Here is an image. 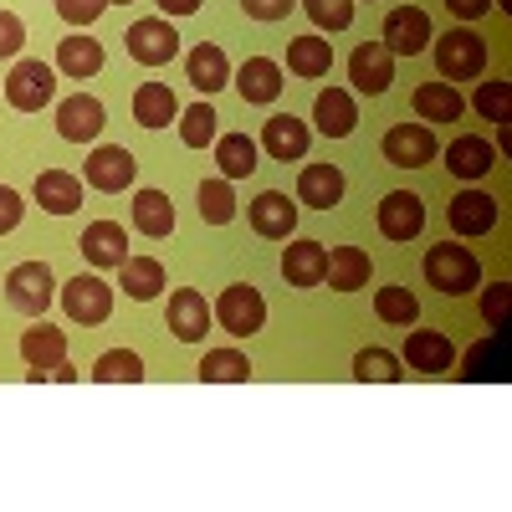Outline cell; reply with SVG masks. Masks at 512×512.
I'll return each mask as SVG.
<instances>
[{
    "label": "cell",
    "mask_w": 512,
    "mask_h": 512,
    "mask_svg": "<svg viewBox=\"0 0 512 512\" xmlns=\"http://www.w3.org/2000/svg\"><path fill=\"white\" fill-rule=\"evenodd\" d=\"M328 67H333V41L328 36L308 31V36L287 41V72H297V77H328Z\"/></svg>",
    "instance_id": "obj_27"
},
{
    "label": "cell",
    "mask_w": 512,
    "mask_h": 512,
    "mask_svg": "<svg viewBox=\"0 0 512 512\" xmlns=\"http://www.w3.org/2000/svg\"><path fill=\"white\" fill-rule=\"evenodd\" d=\"M103 11H108V0H57V16L67 26H93Z\"/></svg>",
    "instance_id": "obj_44"
},
{
    "label": "cell",
    "mask_w": 512,
    "mask_h": 512,
    "mask_svg": "<svg viewBox=\"0 0 512 512\" xmlns=\"http://www.w3.org/2000/svg\"><path fill=\"white\" fill-rule=\"evenodd\" d=\"M216 108L210 103H195V108H185L180 113V139L190 144V149H205V144H216Z\"/></svg>",
    "instance_id": "obj_41"
},
{
    "label": "cell",
    "mask_w": 512,
    "mask_h": 512,
    "mask_svg": "<svg viewBox=\"0 0 512 512\" xmlns=\"http://www.w3.org/2000/svg\"><path fill=\"white\" fill-rule=\"evenodd\" d=\"M405 369H400V359L390 354V349H359L354 354V379H374V384H395Z\"/></svg>",
    "instance_id": "obj_40"
},
{
    "label": "cell",
    "mask_w": 512,
    "mask_h": 512,
    "mask_svg": "<svg viewBox=\"0 0 512 512\" xmlns=\"http://www.w3.org/2000/svg\"><path fill=\"white\" fill-rule=\"evenodd\" d=\"M251 231L267 236V241H287L297 231V205L282 190H262L251 200Z\"/></svg>",
    "instance_id": "obj_19"
},
{
    "label": "cell",
    "mask_w": 512,
    "mask_h": 512,
    "mask_svg": "<svg viewBox=\"0 0 512 512\" xmlns=\"http://www.w3.org/2000/svg\"><path fill=\"white\" fill-rule=\"evenodd\" d=\"M185 72H190V82L210 98V93H221L226 82H231V62H226V52L216 47V41H200V47L185 57Z\"/></svg>",
    "instance_id": "obj_26"
},
{
    "label": "cell",
    "mask_w": 512,
    "mask_h": 512,
    "mask_svg": "<svg viewBox=\"0 0 512 512\" xmlns=\"http://www.w3.org/2000/svg\"><path fill=\"white\" fill-rule=\"evenodd\" d=\"M21 359H26V379L41 384V379H52V369L67 359V333L62 328H26L21 333Z\"/></svg>",
    "instance_id": "obj_11"
},
{
    "label": "cell",
    "mask_w": 512,
    "mask_h": 512,
    "mask_svg": "<svg viewBox=\"0 0 512 512\" xmlns=\"http://www.w3.org/2000/svg\"><path fill=\"white\" fill-rule=\"evenodd\" d=\"M57 98V72L47 67V62H16L11 67V77H6V103L16 108V113H41Z\"/></svg>",
    "instance_id": "obj_5"
},
{
    "label": "cell",
    "mask_w": 512,
    "mask_h": 512,
    "mask_svg": "<svg viewBox=\"0 0 512 512\" xmlns=\"http://www.w3.org/2000/svg\"><path fill=\"white\" fill-rule=\"evenodd\" d=\"M436 67H441V77L446 82H472V77H482V67H487V41L477 36V31H446L441 41H436Z\"/></svg>",
    "instance_id": "obj_3"
},
{
    "label": "cell",
    "mask_w": 512,
    "mask_h": 512,
    "mask_svg": "<svg viewBox=\"0 0 512 512\" xmlns=\"http://www.w3.org/2000/svg\"><path fill=\"white\" fill-rule=\"evenodd\" d=\"M492 144L482 139V134H461V139H451V149H446V164H451V175L456 180H482L487 169H492Z\"/></svg>",
    "instance_id": "obj_28"
},
{
    "label": "cell",
    "mask_w": 512,
    "mask_h": 512,
    "mask_svg": "<svg viewBox=\"0 0 512 512\" xmlns=\"http://www.w3.org/2000/svg\"><path fill=\"white\" fill-rule=\"evenodd\" d=\"M210 318H216L231 338H251L256 328L267 323V303H262V292H256L251 282H231L221 292V303L210 308Z\"/></svg>",
    "instance_id": "obj_4"
},
{
    "label": "cell",
    "mask_w": 512,
    "mask_h": 512,
    "mask_svg": "<svg viewBox=\"0 0 512 512\" xmlns=\"http://www.w3.org/2000/svg\"><path fill=\"white\" fill-rule=\"evenodd\" d=\"M308 144H313V134H308V123H303V118H292V113H272V118L262 123V149H267L277 164L303 159V154H308Z\"/></svg>",
    "instance_id": "obj_16"
},
{
    "label": "cell",
    "mask_w": 512,
    "mask_h": 512,
    "mask_svg": "<svg viewBox=\"0 0 512 512\" xmlns=\"http://www.w3.org/2000/svg\"><path fill=\"white\" fill-rule=\"evenodd\" d=\"M52 379H67V384H72V379H77V369H72V364H67V359H62V364H57V369H52Z\"/></svg>",
    "instance_id": "obj_52"
},
{
    "label": "cell",
    "mask_w": 512,
    "mask_h": 512,
    "mask_svg": "<svg viewBox=\"0 0 512 512\" xmlns=\"http://www.w3.org/2000/svg\"><path fill=\"white\" fill-rule=\"evenodd\" d=\"M384 47H390L395 57H420L425 47H431V16H425L420 6H400L384 16Z\"/></svg>",
    "instance_id": "obj_13"
},
{
    "label": "cell",
    "mask_w": 512,
    "mask_h": 512,
    "mask_svg": "<svg viewBox=\"0 0 512 512\" xmlns=\"http://www.w3.org/2000/svg\"><path fill=\"white\" fill-rule=\"evenodd\" d=\"M159 11H164V16H195L200 0H159Z\"/></svg>",
    "instance_id": "obj_50"
},
{
    "label": "cell",
    "mask_w": 512,
    "mask_h": 512,
    "mask_svg": "<svg viewBox=\"0 0 512 512\" xmlns=\"http://www.w3.org/2000/svg\"><path fill=\"white\" fill-rule=\"evenodd\" d=\"M297 200L313 205V210H333L344 200V169L338 164H308L303 175H297Z\"/></svg>",
    "instance_id": "obj_23"
},
{
    "label": "cell",
    "mask_w": 512,
    "mask_h": 512,
    "mask_svg": "<svg viewBox=\"0 0 512 512\" xmlns=\"http://www.w3.org/2000/svg\"><path fill=\"white\" fill-rule=\"evenodd\" d=\"M446 221L456 236H487L497 226V200L487 190H461L451 205H446Z\"/></svg>",
    "instance_id": "obj_17"
},
{
    "label": "cell",
    "mask_w": 512,
    "mask_h": 512,
    "mask_svg": "<svg viewBox=\"0 0 512 512\" xmlns=\"http://www.w3.org/2000/svg\"><path fill=\"white\" fill-rule=\"evenodd\" d=\"M323 282H328L333 292H354V287H364V282H369V251H359V246H333V251H328V272H323Z\"/></svg>",
    "instance_id": "obj_30"
},
{
    "label": "cell",
    "mask_w": 512,
    "mask_h": 512,
    "mask_svg": "<svg viewBox=\"0 0 512 512\" xmlns=\"http://www.w3.org/2000/svg\"><path fill=\"white\" fill-rule=\"evenodd\" d=\"M425 282H431L436 292H446V297H461V292L482 287V262L466 246L441 241V246L425 251Z\"/></svg>",
    "instance_id": "obj_1"
},
{
    "label": "cell",
    "mask_w": 512,
    "mask_h": 512,
    "mask_svg": "<svg viewBox=\"0 0 512 512\" xmlns=\"http://www.w3.org/2000/svg\"><path fill=\"white\" fill-rule=\"evenodd\" d=\"M466 364H472V374H482V364H487V349H472V354H466Z\"/></svg>",
    "instance_id": "obj_51"
},
{
    "label": "cell",
    "mask_w": 512,
    "mask_h": 512,
    "mask_svg": "<svg viewBox=\"0 0 512 512\" xmlns=\"http://www.w3.org/2000/svg\"><path fill=\"white\" fill-rule=\"evenodd\" d=\"M21 216H26L21 195H16L11 185H0V236H6V231H16V226H21Z\"/></svg>",
    "instance_id": "obj_48"
},
{
    "label": "cell",
    "mask_w": 512,
    "mask_h": 512,
    "mask_svg": "<svg viewBox=\"0 0 512 512\" xmlns=\"http://www.w3.org/2000/svg\"><path fill=\"white\" fill-rule=\"evenodd\" d=\"M349 82L359 93L379 98V93H390V82H395V52L384 47V41H359L354 57H349Z\"/></svg>",
    "instance_id": "obj_8"
},
{
    "label": "cell",
    "mask_w": 512,
    "mask_h": 512,
    "mask_svg": "<svg viewBox=\"0 0 512 512\" xmlns=\"http://www.w3.org/2000/svg\"><path fill=\"white\" fill-rule=\"evenodd\" d=\"M169 333H175L180 344H200V338L210 333V303L195 287L169 292Z\"/></svg>",
    "instance_id": "obj_18"
},
{
    "label": "cell",
    "mask_w": 512,
    "mask_h": 512,
    "mask_svg": "<svg viewBox=\"0 0 512 512\" xmlns=\"http://www.w3.org/2000/svg\"><path fill=\"white\" fill-rule=\"evenodd\" d=\"M57 72H67V77H93V72H103V41H93V36H67V41H57Z\"/></svg>",
    "instance_id": "obj_29"
},
{
    "label": "cell",
    "mask_w": 512,
    "mask_h": 512,
    "mask_svg": "<svg viewBox=\"0 0 512 512\" xmlns=\"http://www.w3.org/2000/svg\"><path fill=\"white\" fill-rule=\"evenodd\" d=\"M93 379L98 384H139L144 379V359L134 349H108V354H98Z\"/></svg>",
    "instance_id": "obj_38"
},
{
    "label": "cell",
    "mask_w": 512,
    "mask_h": 512,
    "mask_svg": "<svg viewBox=\"0 0 512 512\" xmlns=\"http://www.w3.org/2000/svg\"><path fill=\"white\" fill-rule=\"evenodd\" d=\"M323 272H328V246L323 241H292L282 251L287 287H323Z\"/></svg>",
    "instance_id": "obj_20"
},
{
    "label": "cell",
    "mask_w": 512,
    "mask_h": 512,
    "mask_svg": "<svg viewBox=\"0 0 512 512\" xmlns=\"http://www.w3.org/2000/svg\"><path fill=\"white\" fill-rule=\"evenodd\" d=\"M303 11L313 16L318 31H344V26H354V0H303Z\"/></svg>",
    "instance_id": "obj_42"
},
{
    "label": "cell",
    "mask_w": 512,
    "mask_h": 512,
    "mask_svg": "<svg viewBox=\"0 0 512 512\" xmlns=\"http://www.w3.org/2000/svg\"><path fill=\"white\" fill-rule=\"evenodd\" d=\"M118 272H123V297H134V303H149V297H159L164 282H169L159 256H128Z\"/></svg>",
    "instance_id": "obj_31"
},
{
    "label": "cell",
    "mask_w": 512,
    "mask_h": 512,
    "mask_svg": "<svg viewBox=\"0 0 512 512\" xmlns=\"http://www.w3.org/2000/svg\"><path fill=\"white\" fill-rule=\"evenodd\" d=\"M108 6H113V0H108ZM118 6H128V0H118Z\"/></svg>",
    "instance_id": "obj_53"
},
{
    "label": "cell",
    "mask_w": 512,
    "mask_h": 512,
    "mask_svg": "<svg viewBox=\"0 0 512 512\" xmlns=\"http://www.w3.org/2000/svg\"><path fill=\"white\" fill-rule=\"evenodd\" d=\"M62 308H67V318L72 323H82V328H98V323H108V313H113V287L103 282V277H72L67 287H62Z\"/></svg>",
    "instance_id": "obj_7"
},
{
    "label": "cell",
    "mask_w": 512,
    "mask_h": 512,
    "mask_svg": "<svg viewBox=\"0 0 512 512\" xmlns=\"http://www.w3.org/2000/svg\"><path fill=\"white\" fill-rule=\"evenodd\" d=\"M134 175H139V164H134V154H128L123 144H98L88 154V185L103 190V195L128 190V185H134Z\"/></svg>",
    "instance_id": "obj_14"
},
{
    "label": "cell",
    "mask_w": 512,
    "mask_h": 512,
    "mask_svg": "<svg viewBox=\"0 0 512 512\" xmlns=\"http://www.w3.org/2000/svg\"><path fill=\"white\" fill-rule=\"evenodd\" d=\"M507 297H512V292H507V282H492V287L482 292V318H487L492 328H502V323H507Z\"/></svg>",
    "instance_id": "obj_47"
},
{
    "label": "cell",
    "mask_w": 512,
    "mask_h": 512,
    "mask_svg": "<svg viewBox=\"0 0 512 512\" xmlns=\"http://www.w3.org/2000/svg\"><path fill=\"white\" fill-rule=\"evenodd\" d=\"M216 164H221L226 180H246L251 169H256V144L246 134H221L216 139Z\"/></svg>",
    "instance_id": "obj_37"
},
{
    "label": "cell",
    "mask_w": 512,
    "mask_h": 512,
    "mask_svg": "<svg viewBox=\"0 0 512 512\" xmlns=\"http://www.w3.org/2000/svg\"><path fill=\"white\" fill-rule=\"evenodd\" d=\"M446 11H451V16H461V21H477V16H487V11H492V0H446Z\"/></svg>",
    "instance_id": "obj_49"
},
{
    "label": "cell",
    "mask_w": 512,
    "mask_h": 512,
    "mask_svg": "<svg viewBox=\"0 0 512 512\" xmlns=\"http://www.w3.org/2000/svg\"><path fill=\"white\" fill-rule=\"evenodd\" d=\"M415 374H451V364H456V349H451V338L446 333H436V328H415L410 338H405V354H400Z\"/></svg>",
    "instance_id": "obj_15"
},
{
    "label": "cell",
    "mask_w": 512,
    "mask_h": 512,
    "mask_svg": "<svg viewBox=\"0 0 512 512\" xmlns=\"http://www.w3.org/2000/svg\"><path fill=\"white\" fill-rule=\"evenodd\" d=\"M123 41H128V57H134L139 67H164V62L180 57V36H175V26H169L164 16L134 21Z\"/></svg>",
    "instance_id": "obj_6"
},
{
    "label": "cell",
    "mask_w": 512,
    "mask_h": 512,
    "mask_svg": "<svg viewBox=\"0 0 512 512\" xmlns=\"http://www.w3.org/2000/svg\"><path fill=\"white\" fill-rule=\"evenodd\" d=\"M292 6H297V0H241V11L251 21H287Z\"/></svg>",
    "instance_id": "obj_46"
},
{
    "label": "cell",
    "mask_w": 512,
    "mask_h": 512,
    "mask_svg": "<svg viewBox=\"0 0 512 512\" xmlns=\"http://www.w3.org/2000/svg\"><path fill=\"white\" fill-rule=\"evenodd\" d=\"M415 113L425 123H456L466 113V103H461V93L451 88V82H420L415 88Z\"/></svg>",
    "instance_id": "obj_32"
},
{
    "label": "cell",
    "mask_w": 512,
    "mask_h": 512,
    "mask_svg": "<svg viewBox=\"0 0 512 512\" xmlns=\"http://www.w3.org/2000/svg\"><path fill=\"white\" fill-rule=\"evenodd\" d=\"M236 93H241V103H277L282 98V67L272 57H246L236 72Z\"/></svg>",
    "instance_id": "obj_21"
},
{
    "label": "cell",
    "mask_w": 512,
    "mask_h": 512,
    "mask_svg": "<svg viewBox=\"0 0 512 512\" xmlns=\"http://www.w3.org/2000/svg\"><path fill=\"white\" fill-rule=\"evenodd\" d=\"M77 246H82V256H88L93 267H103V272L128 262V236H123V226H118V221H93L88 231H82V241H77Z\"/></svg>",
    "instance_id": "obj_22"
},
{
    "label": "cell",
    "mask_w": 512,
    "mask_h": 512,
    "mask_svg": "<svg viewBox=\"0 0 512 512\" xmlns=\"http://www.w3.org/2000/svg\"><path fill=\"white\" fill-rule=\"evenodd\" d=\"M134 226L154 241H164L169 231H175V205H169L164 190H139L134 195Z\"/></svg>",
    "instance_id": "obj_34"
},
{
    "label": "cell",
    "mask_w": 512,
    "mask_h": 512,
    "mask_svg": "<svg viewBox=\"0 0 512 512\" xmlns=\"http://www.w3.org/2000/svg\"><path fill=\"white\" fill-rule=\"evenodd\" d=\"M436 154H441V144L431 134V123H395L390 134H384V159H390L395 169H420Z\"/></svg>",
    "instance_id": "obj_9"
},
{
    "label": "cell",
    "mask_w": 512,
    "mask_h": 512,
    "mask_svg": "<svg viewBox=\"0 0 512 512\" xmlns=\"http://www.w3.org/2000/svg\"><path fill=\"white\" fill-rule=\"evenodd\" d=\"M251 379V359L241 349H210L200 359V384H246Z\"/></svg>",
    "instance_id": "obj_35"
},
{
    "label": "cell",
    "mask_w": 512,
    "mask_h": 512,
    "mask_svg": "<svg viewBox=\"0 0 512 512\" xmlns=\"http://www.w3.org/2000/svg\"><path fill=\"white\" fill-rule=\"evenodd\" d=\"M313 123H318V134H328V139H349L354 123H359V108H354V98L344 88H328L313 103Z\"/></svg>",
    "instance_id": "obj_25"
},
{
    "label": "cell",
    "mask_w": 512,
    "mask_h": 512,
    "mask_svg": "<svg viewBox=\"0 0 512 512\" xmlns=\"http://www.w3.org/2000/svg\"><path fill=\"white\" fill-rule=\"evenodd\" d=\"M236 216V190H231V180L221 175V180H205L200 185V221H210V226H226Z\"/></svg>",
    "instance_id": "obj_39"
},
{
    "label": "cell",
    "mask_w": 512,
    "mask_h": 512,
    "mask_svg": "<svg viewBox=\"0 0 512 512\" xmlns=\"http://www.w3.org/2000/svg\"><path fill=\"white\" fill-rule=\"evenodd\" d=\"M134 118H139V128H164V123L180 118V103H175V93H169L164 82H139Z\"/></svg>",
    "instance_id": "obj_33"
},
{
    "label": "cell",
    "mask_w": 512,
    "mask_h": 512,
    "mask_svg": "<svg viewBox=\"0 0 512 512\" xmlns=\"http://www.w3.org/2000/svg\"><path fill=\"white\" fill-rule=\"evenodd\" d=\"M36 200L47 216H72V210L82 205V180L67 175V169H41L36 175Z\"/></svg>",
    "instance_id": "obj_24"
},
{
    "label": "cell",
    "mask_w": 512,
    "mask_h": 512,
    "mask_svg": "<svg viewBox=\"0 0 512 512\" xmlns=\"http://www.w3.org/2000/svg\"><path fill=\"white\" fill-rule=\"evenodd\" d=\"M507 108H512V88H507V82H482V88H477V113L487 123H507Z\"/></svg>",
    "instance_id": "obj_43"
},
{
    "label": "cell",
    "mask_w": 512,
    "mask_h": 512,
    "mask_svg": "<svg viewBox=\"0 0 512 512\" xmlns=\"http://www.w3.org/2000/svg\"><path fill=\"white\" fill-rule=\"evenodd\" d=\"M425 231V200L410 190H390L379 200V236L390 241H415Z\"/></svg>",
    "instance_id": "obj_12"
},
{
    "label": "cell",
    "mask_w": 512,
    "mask_h": 512,
    "mask_svg": "<svg viewBox=\"0 0 512 512\" xmlns=\"http://www.w3.org/2000/svg\"><path fill=\"white\" fill-rule=\"evenodd\" d=\"M108 123V108L93 98V93H77V98H62L57 103V134L67 144H93Z\"/></svg>",
    "instance_id": "obj_10"
},
{
    "label": "cell",
    "mask_w": 512,
    "mask_h": 512,
    "mask_svg": "<svg viewBox=\"0 0 512 512\" xmlns=\"http://www.w3.org/2000/svg\"><path fill=\"white\" fill-rule=\"evenodd\" d=\"M52 297H57V277L47 262H16L6 272V303L26 318H47L52 308Z\"/></svg>",
    "instance_id": "obj_2"
},
{
    "label": "cell",
    "mask_w": 512,
    "mask_h": 512,
    "mask_svg": "<svg viewBox=\"0 0 512 512\" xmlns=\"http://www.w3.org/2000/svg\"><path fill=\"white\" fill-rule=\"evenodd\" d=\"M26 47V26L16 11H0V57H16Z\"/></svg>",
    "instance_id": "obj_45"
},
{
    "label": "cell",
    "mask_w": 512,
    "mask_h": 512,
    "mask_svg": "<svg viewBox=\"0 0 512 512\" xmlns=\"http://www.w3.org/2000/svg\"><path fill=\"white\" fill-rule=\"evenodd\" d=\"M374 313L384 318V323H395V328H415V318H420V297L410 292V287H379L374 292Z\"/></svg>",
    "instance_id": "obj_36"
}]
</instances>
